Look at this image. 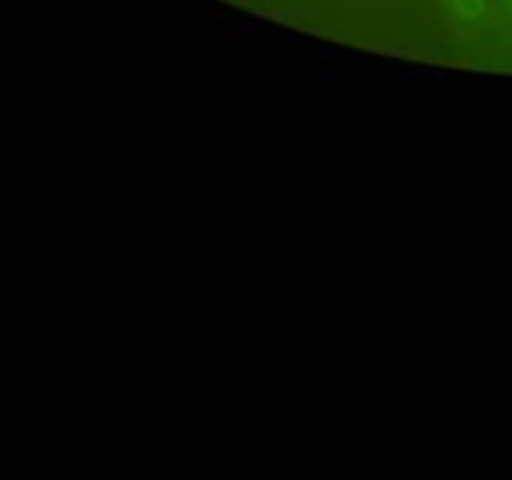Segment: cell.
<instances>
[{"label":"cell","instance_id":"6da1fadb","mask_svg":"<svg viewBox=\"0 0 512 480\" xmlns=\"http://www.w3.org/2000/svg\"><path fill=\"white\" fill-rule=\"evenodd\" d=\"M450 10L460 15V18H483L485 10H488V0H443Z\"/></svg>","mask_w":512,"mask_h":480},{"label":"cell","instance_id":"7a4b0ae2","mask_svg":"<svg viewBox=\"0 0 512 480\" xmlns=\"http://www.w3.org/2000/svg\"><path fill=\"white\" fill-rule=\"evenodd\" d=\"M400 78H418V80H438V78H445V73H438V70H405V73H400Z\"/></svg>","mask_w":512,"mask_h":480},{"label":"cell","instance_id":"3957f363","mask_svg":"<svg viewBox=\"0 0 512 480\" xmlns=\"http://www.w3.org/2000/svg\"><path fill=\"white\" fill-rule=\"evenodd\" d=\"M320 78H338L340 80V73H330V70H325V73H320Z\"/></svg>","mask_w":512,"mask_h":480},{"label":"cell","instance_id":"277c9868","mask_svg":"<svg viewBox=\"0 0 512 480\" xmlns=\"http://www.w3.org/2000/svg\"><path fill=\"white\" fill-rule=\"evenodd\" d=\"M508 5H510V8H512V0H508Z\"/></svg>","mask_w":512,"mask_h":480}]
</instances>
